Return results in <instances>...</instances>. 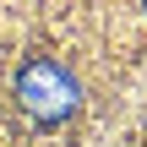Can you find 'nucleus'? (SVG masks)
<instances>
[{
  "label": "nucleus",
  "mask_w": 147,
  "mask_h": 147,
  "mask_svg": "<svg viewBox=\"0 0 147 147\" xmlns=\"http://www.w3.org/2000/svg\"><path fill=\"white\" fill-rule=\"evenodd\" d=\"M16 98H22V109L38 115V120H65V115L76 109V82H71V71L55 65V60H27V65L16 71Z\"/></svg>",
  "instance_id": "nucleus-1"
}]
</instances>
